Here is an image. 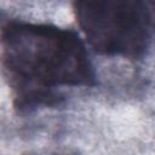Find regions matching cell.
I'll use <instances>...</instances> for the list:
<instances>
[{
    "label": "cell",
    "mask_w": 155,
    "mask_h": 155,
    "mask_svg": "<svg viewBox=\"0 0 155 155\" xmlns=\"http://www.w3.org/2000/svg\"><path fill=\"white\" fill-rule=\"evenodd\" d=\"M2 65L18 107L57 99V88L91 86L94 71L86 46L73 30L11 21L1 31Z\"/></svg>",
    "instance_id": "cell-1"
},
{
    "label": "cell",
    "mask_w": 155,
    "mask_h": 155,
    "mask_svg": "<svg viewBox=\"0 0 155 155\" xmlns=\"http://www.w3.org/2000/svg\"><path fill=\"white\" fill-rule=\"evenodd\" d=\"M78 24L90 46L102 54L138 58L155 33V8L143 1H78Z\"/></svg>",
    "instance_id": "cell-2"
}]
</instances>
